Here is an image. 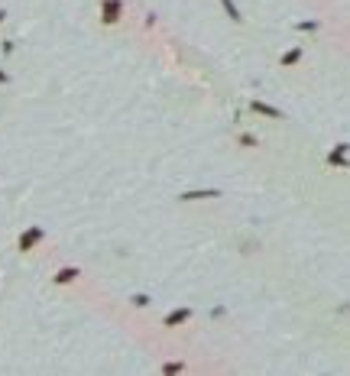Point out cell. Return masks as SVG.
Here are the masks:
<instances>
[{
	"label": "cell",
	"instance_id": "6da1fadb",
	"mask_svg": "<svg viewBox=\"0 0 350 376\" xmlns=\"http://www.w3.org/2000/svg\"><path fill=\"white\" fill-rule=\"evenodd\" d=\"M120 13H123V4H120V0H101V17H104L107 26H114L117 20H120Z\"/></svg>",
	"mask_w": 350,
	"mask_h": 376
},
{
	"label": "cell",
	"instance_id": "7a4b0ae2",
	"mask_svg": "<svg viewBox=\"0 0 350 376\" xmlns=\"http://www.w3.org/2000/svg\"><path fill=\"white\" fill-rule=\"evenodd\" d=\"M224 191L221 188H198V191H182V195H178V201H204V198H221Z\"/></svg>",
	"mask_w": 350,
	"mask_h": 376
},
{
	"label": "cell",
	"instance_id": "3957f363",
	"mask_svg": "<svg viewBox=\"0 0 350 376\" xmlns=\"http://www.w3.org/2000/svg\"><path fill=\"white\" fill-rule=\"evenodd\" d=\"M43 237H46V230H43V227H30L23 237H20V250H23V253H30V250H33V243H36V240H43Z\"/></svg>",
	"mask_w": 350,
	"mask_h": 376
},
{
	"label": "cell",
	"instance_id": "277c9868",
	"mask_svg": "<svg viewBox=\"0 0 350 376\" xmlns=\"http://www.w3.org/2000/svg\"><path fill=\"white\" fill-rule=\"evenodd\" d=\"M188 318H191V308H175V311H169L166 318H162V324H166V327H175V324H185Z\"/></svg>",
	"mask_w": 350,
	"mask_h": 376
},
{
	"label": "cell",
	"instance_id": "5b68a950",
	"mask_svg": "<svg viewBox=\"0 0 350 376\" xmlns=\"http://www.w3.org/2000/svg\"><path fill=\"white\" fill-rule=\"evenodd\" d=\"M78 276H81V272L75 269V266H65V269H59V272H56V285H72Z\"/></svg>",
	"mask_w": 350,
	"mask_h": 376
},
{
	"label": "cell",
	"instance_id": "8992f818",
	"mask_svg": "<svg viewBox=\"0 0 350 376\" xmlns=\"http://www.w3.org/2000/svg\"><path fill=\"white\" fill-rule=\"evenodd\" d=\"M253 111L256 114H266V117H272V120H282V111H276V107H269V104H263V101H253Z\"/></svg>",
	"mask_w": 350,
	"mask_h": 376
},
{
	"label": "cell",
	"instance_id": "52a82bcc",
	"mask_svg": "<svg viewBox=\"0 0 350 376\" xmlns=\"http://www.w3.org/2000/svg\"><path fill=\"white\" fill-rule=\"evenodd\" d=\"M327 162H331V166H347V143H340V146L327 156Z\"/></svg>",
	"mask_w": 350,
	"mask_h": 376
},
{
	"label": "cell",
	"instance_id": "ba28073f",
	"mask_svg": "<svg viewBox=\"0 0 350 376\" xmlns=\"http://www.w3.org/2000/svg\"><path fill=\"white\" fill-rule=\"evenodd\" d=\"M298 59H301V46H298V49H292V52H285V56L279 59V65H282V68H289V65L298 62Z\"/></svg>",
	"mask_w": 350,
	"mask_h": 376
},
{
	"label": "cell",
	"instance_id": "9c48e42d",
	"mask_svg": "<svg viewBox=\"0 0 350 376\" xmlns=\"http://www.w3.org/2000/svg\"><path fill=\"white\" fill-rule=\"evenodd\" d=\"M221 4H224V10L230 13V20H233V23H243V17H240V10L233 7V0H221Z\"/></svg>",
	"mask_w": 350,
	"mask_h": 376
},
{
	"label": "cell",
	"instance_id": "30bf717a",
	"mask_svg": "<svg viewBox=\"0 0 350 376\" xmlns=\"http://www.w3.org/2000/svg\"><path fill=\"white\" fill-rule=\"evenodd\" d=\"M130 302H133V305H136V308H146V305H149V302H153V298H149V295H146V292H136V295H133V298H130Z\"/></svg>",
	"mask_w": 350,
	"mask_h": 376
},
{
	"label": "cell",
	"instance_id": "8fae6325",
	"mask_svg": "<svg viewBox=\"0 0 350 376\" xmlns=\"http://www.w3.org/2000/svg\"><path fill=\"white\" fill-rule=\"evenodd\" d=\"M240 146L253 149V146H259V140H256V136H250V133H240Z\"/></svg>",
	"mask_w": 350,
	"mask_h": 376
},
{
	"label": "cell",
	"instance_id": "7c38bea8",
	"mask_svg": "<svg viewBox=\"0 0 350 376\" xmlns=\"http://www.w3.org/2000/svg\"><path fill=\"white\" fill-rule=\"evenodd\" d=\"M182 370H185L182 363H166V366H162V373H182Z\"/></svg>",
	"mask_w": 350,
	"mask_h": 376
},
{
	"label": "cell",
	"instance_id": "4fadbf2b",
	"mask_svg": "<svg viewBox=\"0 0 350 376\" xmlns=\"http://www.w3.org/2000/svg\"><path fill=\"white\" fill-rule=\"evenodd\" d=\"M0 85H10V75L7 72H0Z\"/></svg>",
	"mask_w": 350,
	"mask_h": 376
},
{
	"label": "cell",
	"instance_id": "5bb4252c",
	"mask_svg": "<svg viewBox=\"0 0 350 376\" xmlns=\"http://www.w3.org/2000/svg\"><path fill=\"white\" fill-rule=\"evenodd\" d=\"M4 20H7V10H0V23H4Z\"/></svg>",
	"mask_w": 350,
	"mask_h": 376
}]
</instances>
